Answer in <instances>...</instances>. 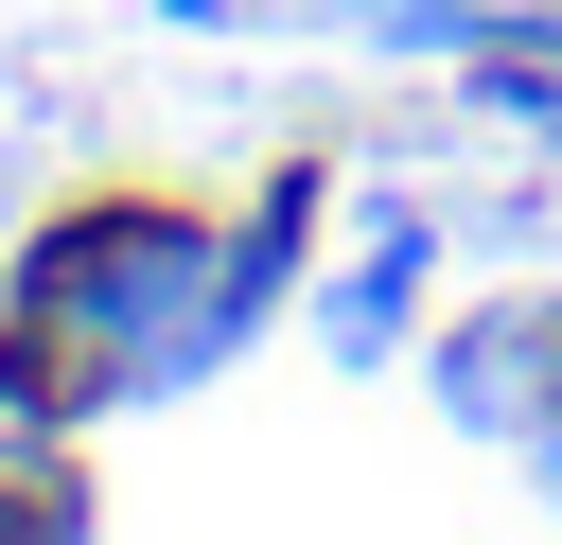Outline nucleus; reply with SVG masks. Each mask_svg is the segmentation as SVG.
I'll return each mask as SVG.
<instances>
[{"mask_svg": "<svg viewBox=\"0 0 562 545\" xmlns=\"http://www.w3.org/2000/svg\"><path fill=\"white\" fill-rule=\"evenodd\" d=\"M246 352V299H228V229L176 211V193H88L18 246L0 281V422L18 440H70L105 404H158L193 369Z\"/></svg>", "mask_w": 562, "mask_h": 545, "instance_id": "obj_1", "label": "nucleus"}, {"mask_svg": "<svg viewBox=\"0 0 562 545\" xmlns=\"http://www.w3.org/2000/svg\"><path fill=\"white\" fill-rule=\"evenodd\" d=\"M439 404L474 422V440H527L544 457V422H562V299H474V316H439Z\"/></svg>", "mask_w": 562, "mask_h": 545, "instance_id": "obj_2", "label": "nucleus"}, {"mask_svg": "<svg viewBox=\"0 0 562 545\" xmlns=\"http://www.w3.org/2000/svg\"><path fill=\"white\" fill-rule=\"evenodd\" d=\"M422 264H439V229H422V211H369V264L316 299V352H334V369H386V352L422 334Z\"/></svg>", "mask_w": 562, "mask_h": 545, "instance_id": "obj_3", "label": "nucleus"}, {"mask_svg": "<svg viewBox=\"0 0 562 545\" xmlns=\"http://www.w3.org/2000/svg\"><path fill=\"white\" fill-rule=\"evenodd\" d=\"M299 246H316V176H263V193H246V229H228V299H246V334L281 316Z\"/></svg>", "mask_w": 562, "mask_h": 545, "instance_id": "obj_4", "label": "nucleus"}, {"mask_svg": "<svg viewBox=\"0 0 562 545\" xmlns=\"http://www.w3.org/2000/svg\"><path fill=\"white\" fill-rule=\"evenodd\" d=\"M351 18H386V35H457L474 0H351Z\"/></svg>", "mask_w": 562, "mask_h": 545, "instance_id": "obj_5", "label": "nucleus"}, {"mask_svg": "<svg viewBox=\"0 0 562 545\" xmlns=\"http://www.w3.org/2000/svg\"><path fill=\"white\" fill-rule=\"evenodd\" d=\"M544 475H562V422H544Z\"/></svg>", "mask_w": 562, "mask_h": 545, "instance_id": "obj_6", "label": "nucleus"}]
</instances>
